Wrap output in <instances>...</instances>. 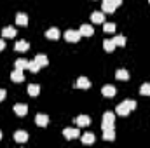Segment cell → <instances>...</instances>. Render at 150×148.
Segmentation results:
<instances>
[{
  "label": "cell",
  "instance_id": "6da1fadb",
  "mask_svg": "<svg viewBox=\"0 0 150 148\" xmlns=\"http://www.w3.org/2000/svg\"><path fill=\"white\" fill-rule=\"evenodd\" d=\"M134 108H136V101H133V99H126V101H122V103L117 106V115L126 117L127 113H131Z\"/></svg>",
  "mask_w": 150,
  "mask_h": 148
},
{
  "label": "cell",
  "instance_id": "4fadbf2b",
  "mask_svg": "<svg viewBox=\"0 0 150 148\" xmlns=\"http://www.w3.org/2000/svg\"><path fill=\"white\" fill-rule=\"evenodd\" d=\"M11 78L14 80V82H23L25 80V75H23V70H19V68H16L12 73H11Z\"/></svg>",
  "mask_w": 150,
  "mask_h": 148
},
{
  "label": "cell",
  "instance_id": "30bf717a",
  "mask_svg": "<svg viewBox=\"0 0 150 148\" xmlns=\"http://www.w3.org/2000/svg\"><path fill=\"white\" fill-rule=\"evenodd\" d=\"M28 47H30V44H28L26 40H19V42H16V45H14V49H16L18 52H26Z\"/></svg>",
  "mask_w": 150,
  "mask_h": 148
},
{
  "label": "cell",
  "instance_id": "5b68a950",
  "mask_svg": "<svg viewBox=\"0 0 150 148\" xmlns=\"http://www.w3.org/2000/svg\"><path fill=\"white\" fill-rule=\"evenodd\" d=\"M14 113L19 115V117H25L28 113V106L25 103H18V105H14Z\"/></svg>",
  "mask_w": 150,
  "mask_h": 148
},
{
  "label": "cell",
  "instance_id": "f546056e",
  "mask_svg": "<svg viewBox=\"0 0 150 148\" xmlns=\"http://www.w3.org/2000/svg\"><path fill=\"white\" fill-rule=\"evenodd\" d=\"M5 96H7V92H5L4 89H0V101H4V99H5Z\"/></svg>",
  "mask_w": 150,
  "mask_h": 148
},
{
  "label": "cell",
  "instance_id": "4dcf8cb0",
  "mask_svg": "<svg viewBox=\"0 0 150 148\" xmlns=\"http://www.w3.org/2000/svg\"><path fill=\"white\" fill-rule=\"evenodd\" d=\"M4 47H5V42H4V40H0V51H2Z\"/></svg>",
  "mask_w": 150,
  "mask_h": 148
},
{
  "label": "cell",
  "instance_id": "484cf974",
  "mask_svg": "<svg viewBox=\"0 0 150 148\" xmlns=\"http://www.w3.org/2000/svg\"><path fill=\"white\" fill-rule=\"evenodd\" d=\"M16 68H19V70L28 68V61H26V59H18V61H16Z\"/></svg>",
  "mask_w": 150,
  "mask_h": 148
},
{
  "label": "cell",
  "instance_id": "d6a6232c",
  "mask_svg": "<svg viewBox=\"0 0 150 148\" xmlns=\"http://www.w3.org/2000/svg\"><path fill=\"white\" fill-rule=\"evenodd\" d=\"M149 2H150V0H149Z\"/></svg>",
  "mask_w": 150,
  "mask_h": 148
},
{
  "label": "cell",
  "instance_id": "277c9868",
  "mask_svg": "<svg viewBox=\"0 0 150 148\" xmlns=\"http://www.w3.org/2000/svg\"><path fill=\"white\" fill-rule=\"evenodd\" d=\"M80 32H77V30H67L65 32V38L68 40V42H79L80 40Z\"/></svg>",
  "mask_w": 150,
  "mask_h": 148
},
{
  "label": "cell",
  "instance_id": "cb8c5ba5",
  "mask_svg": "<svg viewBox=\"0 0 150 148\" xmlns=\"http://www.w3.org/2000/svg\"><path fill=\"white\" fill-rule=\"evenodd\" d=\"M28 70L32 72V73H37L38 70H40V66H38V63L33 59V61H28Z\"/></svg>",
  "mask_w": 150,
  "mask_h": 148
},
{
  "label": "cell",
  "instance_id": "ac0fdd59",
  "mask_svg": "<svg viewBox=\"0 0 150 148\" xmlns=\"http://www.w3.org/2000/svg\"><path fill=\"white\" fill-rule=\"evenodd\" d=\"M82 143H84V145H93V143H94V134H93V132L82 134Z\"/></svg>",
  "mask_w": 150,
  "mask_h": 148
},
{
  "label": "cell",
  "instance_id": "4316f807",
  "mask_svg": "<svg viewBox=\"0 0 150 148\" xmlns=\"http://www.w3.org/2000/svg\"><path fill=\"white\" fill-rule=\"evenodd\" d=\"M140 94H143V96H150V84H143V85L140 87Z\"/></svg>",
  "mask_w": 150,
  "mask_h": 148
},
{
  "label": "cell",
  "instance_id": "1f68e13d",
  "mask_svg": "<svg viewBox=\"0 0 150 148\" xmlns=\"http://www.w3.org/2000/svg\"><path fill=\"white\" fill-rule=\"evenodd\" d=\"M0 140H2V132H0Z\"/></svg>",
  "mask_w": 150,
  "mask_h": 148
},
{
  "label": "cell",
  "instance_id": "f1b7e54d",
  "mask_svg": "<svg viewBox=\"0 0 150 148\" xmlns=\"http://www.w3.org/2000/svg\"><path fill=\"white\" fill-rule=\"evenodd\" d=\"M113 42H115V45H120V47L126 45V38L122 37V35H117V37L113 38Z\"/></svg>",
  "mask_w": 150,
  "mask_h": 148
},
{
  "label": "cell",
  "instance_id": "d4e9b609",
  "mask_svg": "<svg viewBox=\"0 0 150 148\" xmlns=\"http://www.w3.org/2000/svg\"><path fill=\"white\" fill-rule=\"evenodd\" d=\"M103 45H105V51H107V52H112L113 49H115V42H113V40H105Z\"/></svg>",
  "mask_w": 150,
  "mask_h": 148
},
{
  "label": "cell",
  "instance_id": "8fae6325",
  "mask_svg": "<svg viewBox=\"0 0 150 148\" xmlns=\"http://www.w3.org/2000/svg\"><path fill=\"white\" fill-rule=\"evenodd\" d=\"M35 122H37V125H40V127H45L49 124V117L44 115V113H38L37 117H35Z\"/></svg>",
  "mask_w": 150,
  "mask_h": 148
},
{
  "label": "cell",
  "instance_id": "44dd1931",
  "mask_svg": "<svg viewBox=\"0 0 150 148\" xmlns=\"http://www.w3.org/2000/svg\"><path fill=\"white\" fill-rule=\"evenodd\" d=\"M101 92H103V96L112 98V96H115V87H113V85H105V87L101 89Z\"/></svg>",
  "mask_w": 150,
  "mask_h": 148
},
{
  "label": "cell",
  "instance_id": "83f0119b",
  "mask_svg": "<svg viewBox=\"0 0 150 148\" xmlns=\"http://www.w3.org/2000/svg\"><path fill=\"white\" fill-rule=\"evenodd\" d=\"M103 30H105L107 33H113V32H115V25H113V23H105V25H103Z\"/></svg>",
  "mask_w": 150,
  "mask_h": 148
},
{
  "label": "cell",
  "instance_id": "9a60e30c",
  "mask_svg": "<svg viewBox=\"0 0 150 148\" xmlns=\"http://www.w3.org/2000/svg\"><path fill=\"white\" fill-rule=\"evenodd\" d=\"M2 35L5 38H14L16 37V30H14L12 26H5V28L2 30Z\"/></svg>",
  "mask_w": 150,
  "mask_h": 148
},
{
  "label": "cell",
  "instance_id": "e0dca14e",
  "mask_svg": "<svg viewBox=\"0 0 150 148\" xmlns=\"http://www.w3.org/2000/svg\"><path fill=\"white\" fill-rule=\"evenodd\" d=\"M35 61L38 63V66H40V68L49 65V59H47V56H44V54H37V56H35Z\"/></svg>",
  "mask_w": 150,
  "mask_h": 148
},
{
  "label": "cell",
  "instance_id": "2e32d148",
  "mask_svg": "<svg viewBox=\"0 0 150 148\" xmlns=\"http://www.w3.org/2000/svg\"><path fill=\"white\" fill-rule=\"evenodd\" d=\"M91 21L93 23H105V12H93Z\"/></svg>",
  "mask_w": 150,
  "mask_h": 148
},
{
  "label": "cell",
  "instance_id": "7a4b0ae2",
  "mask_svg": "<svg viewBox=\"0 0 150 148\" xmlns=\"http://www.w3.org/2000/svg\"><path fill=\"white\" fill-rule=\"evenodd\" d=\"M120 4H122V0H103V7L101 9H103L105 14H112Z\"/></svg>",
  "mask_w": 150,
  "mask_h": 148
},
{
  "label": "cell",
  "instance_id": "ba28073f",
  "mask_svg": "<svg viewBox=\"0 0 150 148\" xmlns=\"http://www.w3.org/2000/svg\"><path fill=\"white\" fill-rule=\"evenodd\" d=\"M75 124H77V125H80V127H86V125H89V124H91V118H89L87 115H79V117L75 118Z\"/></svg>",
  "mask_w": 150,
  "mask_h": 148
},
{
  "label": "cell",
  "instance_id": "7c38bea8",
  "mask_svg": "<svg viewBox=\"0 0 150 148\" xmlns=\"http://www.w3.org/2000/svg\"><path fill=\"white\" fill-rule=\"evenodd\" d=\"M77 87H79V89H89V87H91V80L86 78V77H80V78L77 80Z\"/></svg>",
  "mask_w": 150,
  "mask_h": 148
},
{
  "label": "cell",
  "instance_id": "3957f363",
  "mask_svg": "<svg viewBox=\"0 0 150 148\" xmlns=\"http://www.w3.org/2000/svg\"><path fill=\"white\" fill-rule=\"evenodd\" d=\"M113 122H115V115L112 111H107L103 115V122H101V127L103 129H113Z\"/></svg>",
  "mask_w": 150,
  "mask_h": 148
},
{
  "label": "cell",
  "instance_id": "7402d4cb",
  "mask_svg": "<svg viewBox=\"0 0 150 148\" xmlns=\"http://www.w3.org/2000/svg\"><path fill=\"white\" fill-rule=\"evenodd\" d=\"M103 140H107V141H113L115 140L113 129H103Z\"/></svg>",
  "mask_w": 150,
  "mask_h": 148
},
{
  "label": "cell",
  "instance_id": "52a82bcc",
  "mask_svg": "<svg viewBox=\"0 0 150 148\" xmlns=\"http://www.w3.org/2000/svg\"><path fill=\"white\" fill-rule=\"evenodd\" d=\"M63 134H65V138L67 140H75L80 132H79V129H74V127H67L65 131H63Z\"/></svg>",
  "mask_w": 150,
  "mask_h": 148
},
{
  "label": "cell",
  "instance_id": "8992f818",
  "mask_svg": "<svg viewBox=\"0 0 150 148\" xmlns=\"http://www.w3.org/2000/svg\"><path fill=\"white\" fill-rule=\"evenodd\" d=\"M80 35H84V37H91L93 33H94V28L91 26V25H87V23H84L82 26H80Z\"/></svg>",
  "mask_w": 150,
  "mask_h": 148
},
{
  "label": "cell",
  "instance_id": "ffe728a7",
  "mask_svg": "<svg viewBox=\"0 0 150 148\" xmlns=\"http://www.w3.org/2000/svg\"><path fill=\"white\" fill-rule=\"evenodd\" d=\"M28 94L33 96V98L38 96V94H40V85H37V84H30V85H28Z\"/></svg>",
  "mask_w": 150,
  "mask_h": 148
},
{
  "label": "cell",
  "instance_id": "603a6c76",
  "mask_svg": "<svg viewBox=\"0 0 150 148\" xmlns=\"http://www.w3.org/2000/svg\"><path fill=\"white\" fill-rule=\"evenodd\" d=\"M115 77H117L119 80H127V78H129V73H127V70H117V72H115Z\"/></svg>",
  "mask_w": 150,
  "mask_h": 148
},
{
  "label": "cell",
  "instance_id": "5bb4252c",
  "mask_svg": "<svg viewBox=\"0 0 150 148\" xmlns=\"http://www.w3.org/2000/svg\"><path fill=\"white\" fill-rule=\"evenodd\" d=\"M14 140H16L18 143H25V141L28 140V134H26L25 131H16V132H14Z\"/></svg>",
  "mask_w": 150,
  "mask_h": 148
},
{
  "label": "cell",
  "instance_id": "9c48e42d",
  "mask_svg": "<svg viewBox=\"0 0 150 148\" xmlns=\"http://www.w3.org/2000/svg\"><path fill=\"white\" fill-rule=\"evenodd\" d=\"M16 23H18L19 26H26V25H28V16H26L25 12H18V14H16Z\"/></svg>",
  "mask_w": 150,
  "mask_h": 148
},
{
  "label": "cell",
  "instance_id": "d6986e66",
  "mask_svg": "<svg viewBox=\"0 0 150 148\" xmlns=\"http://www.w3.org/2000/svg\"><path fill=\"white\" fill-rule=\"evenodd\" d=\"M45 37L49 38V40H56V38L59 37V32H58V28H49V30L45 32Z\"/></svg>",
  "mask_w": 150,
  "mask_h": 148
}]
</instances>
